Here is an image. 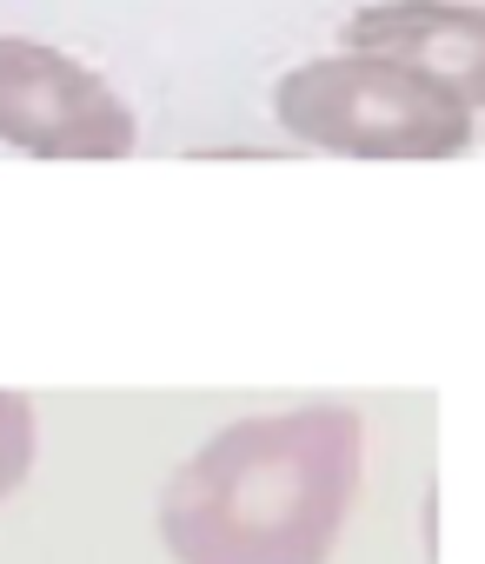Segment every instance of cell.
Returning <instances> with one entry per match:
<instances>
[{"mask_svg":"<svg viewBox=\"0 0 485 564\" xmlns=\"http://www.w3.org/2000/svg\"><path fill=\"white\" fill-rule=\"evenodd\" d=\"M366 471L353 405H293L219 425L160 485V544L173 564H326L346 538Z\"/></svg>","mask_w":485,"mask_h":564,"instance_id":"1","label":"cell"},{"mask_svg":"<svg viewBox=\"0 0 485 564\" xmlns=\"http://www.w3.org/2000/svg\"><path fill=\"white\" fill-rule=\"evenodd\" d=\"M273 120L340 160H459L478 133V100L445 74L386 54H320L273 87Z\"/></svg>","mask_w":485,"mask_h":564,"instance_id":"2","label":"cell"},{"mask_svg":"<svg viewBox=\"0 0 485 564\" xmlns=\"http://www.w3.org/2000/svg\"><path fill=\"white\" fill-rule=\"evenodd\" d=\"M0 147L34 160H127L140 120L114 80L47 41L0 34Z\"/></svg>","mask_w":485,"mask_h":564,"instance_id":"3","label":"cell"},{"mask_svg":"<svg viewBox=\"0 0 485 564\" xmlns=\"http://www.w3.org/2000/svg\"><path fill=\"white\" fill-rule=\"evenodd\" d=\"M346 47L386 54V61H412L425 74H445L472 100L485 87V14L472 8V0H379V8L353 14Z\"/></svg>","mask_w":485,"mask_h":564,"instance_id":"4","label":"cell"},{"mask_svg":"<svg viewBox=\"0 0 485 564\" xmlns=\"http://www.w3.org/2000/svg\"><path fill=\"white\" fill-rule=\"evenodd\" d=\"M34 452H41V419H34V399L0 392V505H8V498L28 485Z\"/></svg>","mask_w":485,"mask_h":564,"instance_id":"5","label":"cell"}]
</instances>
